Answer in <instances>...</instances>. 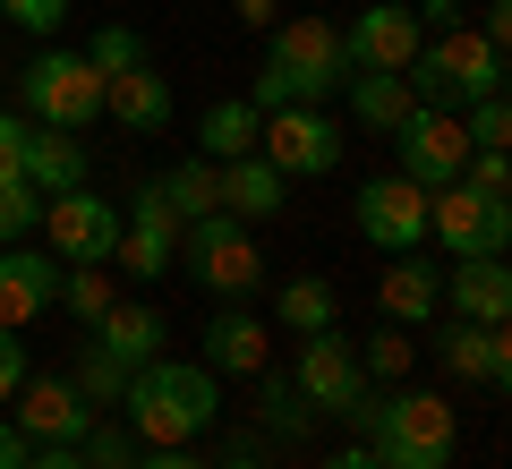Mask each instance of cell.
<instances>
[{
    "mask_svg": "<svg viewBox=\"0 0 512 469\" xmlns=\"http://www.w3.org/2000/svg\"><path fill=\"white\" fill-rule=\"evenodd\" d=\"M325 469H384V452H376V444H367V435H359V444H342V452H333Z\"/></svg>",
    "mask_w": 512,
    "mask_h": 469,
    "instance_id": "ee69618b",
    "label": "cell"
},
{
    "mask_svg": "<svg viewBox=\"0 0 512 469\" xmlns=\"http://www.w3.org/2000/svg\"><path fill=\"white\" fill-rule=\"evenodd\" d=\"M256 128H265V111H256L248 94H222L197 120V154L205 163H239V154H256Z\"/></svg>",
    "mask_w": 512,
    "mask_h": 469,
    "instance_id": "d4e9b609",
    "label": "cell"
},
{
    "mask_svg": "<svg viewBox=\"0 0 512 469\" xmlns=\"http://www.w3.org/2000/svg\"><path fill=\"white\" fill-rule=\"evenodd\" d=\"M350 120L367 128V137H393V128L419 111V94H410V77L402 69H350Z\"/></svg>",
    "mask_w": 512,
    "mask_h": 469,
    "instance_id": "ffe728a7",
    "label": "cell"
},
{
    "mask_svg": "<svg viewBox=\"0 0 512 469\" xmlns=\"http://www.w3.org/2000/svg\"><path fill=\"white\" fill-rule=\"evenodd\" d=\"M461 128H470V145H504V154H512V94L470 103V111H461Z\"/></svg>",
    "mask_w": 512,
    "mask_h": 469,
    "instance_id": "e575fe53",
    "label": "cell"
},
{
    "mask_svg": "<svg viewBox=\"0 0 512 469\" xmlns=\"http://www.w3.org/2000/svg\"><path fill=\"white\" fill-rule=\"evenodd\" d=\"M0 18H9V26H26V35H60L69 0H0Z\"/></svg>",
    "mask_w": 512,
    "mask_h": 469,
    "instance_id": "74e56055",
    "label": "cell"
},
{
    "mask_svg": "<svg viewBox=\"0 0 512 469\" xmlns=\"http://www.w3.org/2000/svg\"><path fill=\"white\" fill-rule=\"evenodd\" d=\"M470 188H487V197H512V154L504 145H470V171H461Z\"/></svg>",
    "mask_w": 512,
    "mask_h": 469,
    "instance_id": "8d00e7d4",
    "label": "cell"
},
{
    "mask_svg": "<svg viewBox=\"0 0 512 469\" xmlns=\"http://www.w3.org/2000/svg\"><path fill=\"white\" fill-rule=\"evenodd\" d=\"M282 205H291V180H282L265 154H239V163H222V214L265 222V214H282Z\"/></svg>",
    "mask_w": 512,
    "mask_h": 469,
    "instance_id": "7402d4cb",
    "label": "cell"
},
{
    "mask_svg": "<svg viewBox=\"0 0 512 469\" xmlns=\"http://www.w3.org/2000/svg\"><path fill=\"white\" fill-rule=\"evenodd\" d=\"M402 77H410V94H419V103L470 111V103H487V94H504V52H495L478 26H444V35L419 43V60H410Z\"/></svg>",
    "mask_w": 512,
    "mask_h": 469,
    "instance_id": "277c9868",
    "label": "cell"
},
{
    "mask_svg": "<svg viewBox=\"0 0 512 469\" xmlns=\"http://www.w3.org/2000/svg\"><path fill=\"white\" fill-rule=\"evenodd\" d=\"M137 452H146V444L128 435V418H120V427H86V435H77V461H86V469H137Z\"/></svg>",
    "mask_w": 512,
    "mask_h": 469,
    "instance_id": "d6a6232c",
    "label": "cell"
},
{
    "mask_svg": "<svg viewBox=\"0 0 512 469\" xmlns=\"http://www.w3.org/2000/svg\"><path fill=\"white\" fill-rule=\"evenodd\" d=\"M137 469H214V461H197L188 444H146V452H137Z\"/></svg>",
    "mask_w": 512,
    "mask_h": 469,
    "instance_id": "60d3db41",
    "label": "cell"
},
{
    "mask_svg": "<svg viewBox=\"0 0 512 469\" xmlns=\"http://www.w3.org/2000/svg\"><path fill=\"white\" fill-rule=\"evenodd\" d=\"M26 231H43V188L35 180H0V248H18Z\"/></svg>",
    "mask_w": 512,
    "mask_h": 469,
    "instance_id": "1f68e13d",
    "label": "cell"
},
{
    "mask_svg": "<svg viewBox=\"0 0 512 469\" xmlns=\"http://www.w3.org/2000/svg\"><path fill=\"white\" fill-rule=\"evenodd\" d=\"M427 188L419 180H402V171H384V180H359V205H350V222H359V239L367 248H384V256H410V248H427Z\"/></svg>",
    "mask_w": 512,
    "mask_h": 469,
    "instance_id": "9c48e42d",
    "label": "cell"
},
{
    "mask_svg": "<svg viewBox=\"0 0 512 469\" xmlns=\"http://www.w3.org/2000/svg\"><path fill=\"white\" fill-rule=\"evenodd\" d=\"M487 384L512 401V325H495V376H487Z\"/></svg>",
    "mask_w": 512,
    "mask_h": 469,
    "instance_id": "7bdbcfd3",
    "label": "cell"
},
{
    "mask_svg": "<svg viewBox=\"0 0 512 469\" xmlns=\"http://www.w3.org/2000/svg\"><path fill=\"white\" fill-rule=\"evenodd\" d=\"M18 111L35 128H69V137H86L94 120H103V69H94L86 52H35L18 69Z\"/></svg>",
    "mask_w": 512,
    "mask_h": 469,
    "instance_id": "5b68a950",
    "label": "cell"
},
{
    "mask_svg": "<svg viewBox=\"0 0 512 469\" xmlns=\"http://www.w3.org/2000/svg\"><path fill=\"white\" fill-rule=\"evenodd\" d=\"M478 35H487V43H495V52H504V60H512V0H487V26H478Z\"/></svg>",
    "mask_w": 512,
    "mask_h": 469,
    "instance_id": "b9f144b4",
    "label": "cell"
},
{
    "mask_svg": "<svg viewBox=\"0 0 512 469\" xmlns=\"http://www.w3.org/2000/svg\"><path fill=\"white\" fill-rule=\"evenodd\" d=\"M60 307H69L77 325H103L111 307H120V290H111L103 265H60Z\"/></svg>",
    "mask_w": 512,
    "mask_h": 469,
    "instance_id": "f546056e",
    "label": "cell"
},
{
    "mask_svg": "<svg viewBox=\"0 0 512 469\" xmlns=\"http://www.w3.org/2000/svg\"><path fill=\"white\" fill-rule=\"evenodd\" d=\"M43 239H52L60 265H111L120 256V205L94 197V188H60V197H43Z\"/></svg>",
    "mask_w": 512,
    "mask_h": 469,
    "instance_id": "30bf717a",
    "label": "cell"
},
{
    "mask_svg": "<svg viewBox=\"0 0 512 469\" xmlns=\"http://www.w3.org/2000/svg\"><path fill=\"white\" fill-rule=\"evenodd\" d=\"M120 418L137 444H197L222 418V384L205 359H146L120 393Z\"/></svg>",
    "mask_w": 512,
    "mask_h": 469,
    "instance_id": "6da1fadb",
    "label": "cell"
},
{
    "mask_svg": "<svg viewBox=\"0 0 512 469\" xmlns=\"http://www.w3.org/2000/svg\"><path fill=\"white\" fill-rule=\"evenodd\" d=\"M333 316H342V299H333V282H316V273H299V282H282L274 290V325L282 333H333Z\"/></svg>",
    "mask_w": 512,
    "mask_h": 469,
    "instance_id": "484cf974",
    "label": "cell"
},
{
    "mask_svg": "<svg viewBox=\"0 0 512 469\" xmlns=\"http://www.w3.org/2000/svg\"><path fill=\"white\" fill-rule=\"evenodd\" d=\"M180 265H188V282H205L214 299H248V290L265 282V256H256V239H248L239 214H197L180 231Z\"/></svg>",
    "mask_w": 512,
    "mask_h": 469,
    "instance_id": "8992f818",
    "label": "cell"
},
{
    "mask_svg": "<svg viewBox=\"0 0 512 469\" xmlns=\"http://www.w3.org/2000/svg\"><path fill=\"white\" fill-rule=\"evenodd\" d=\"M393 145H402V180H419L427 197H436V188H453L461 171H470V128H461V111L419 103L402 128H393Z\"/></svg>",
    "mask_w": 512,
    "mask_h": 469,
    "instance_id": "8fae6325",
    "label": "cell"
},
{
    "mask_svg": "<svg viewBox=\"0 0 512 469\" xmlns=\"http://www.w3.org/2000/svg\"><path fill=\"white\" fill-rule=\"evenodd\" d=\"M214 469H265V452H222Z\"/></svg>",
    "mask_w": 512,
    "mask_h": 469,
    "instance_id": "681fc988",
    "label": "cell"
},
{
    "mask_svg": "<svg viewBox=\"0 0 512 469\" xmlns=\"http://www.w3.org/2000/svg\"><path fill=\"white\" fill-rule=\"evenodd\" d=\"M376 307H384V325H436V316H444V273L427 265L419 248L393 256L384 282H376Z\"/></svg>",
    "mask_w": 512,
    "mask_h": 469,
    "instance_id": "ac0fdd59",
    "label": "cell"
},
{
    "mask_svg": "<svg viewBox=\"0 0 512 469\" xmlns=\"http://www.w3.org/2000/svg\"><path fill=\"white\" fill-rule=\"evenodd\" d=\"M427 239H436L444 256H504L512 248V197H487V188L453 180L436 188V205H427Z\"/></svg>",
    "mask_w": 512,
    "mask_h": 469,
    "instance_id": "ba28073f",
    "label": "cell"
},
{
    "mask_svg": "<svg viewBox=\"0 0 512 469\" xmlns=\"http://www.w3.org/2000/svg\"><path fill=\"white\" fill-rule=\"evenodd\" d=\"M291 384H299V401H308L316 418H350V401L367 393V367H359V350H350L342 333H308Z\"/></svg>",
    "mask_w": 512,
    "mask_h": 469,
    "instance_id": "4fadbf2b",
    "label": "cell"
},
{
    "mask_svg": "<svg viewBox=\"0 0 512 469\" xmlns=\"http://www.w3.org/2000/svg\"><path fill=\"white\" fill-rule=\"evenodd\" d=\"M342 86H350L342 26H333V18H291V26H274V43H265V69H256L248 103H256V111H282V103H333Z\"/></svg>",
    "mask_w": 512,
    "mask_h": 469,
    "instance_id": "3957f363",
    "label": "cell"
},
{
    "mask_svg": "<svg viewBox=\"0 0 512 469\" xmlns=\"http://www.w3.org/2000/svg\"><path fill=\"white\" fill-rule=\"evenodd\" d=\"M205 367L214 376H256L265 367V325H256L248 307H214L205 316Z\"/></svg>",
    "mask_w": 512,
    "mask_h": 469,
    "instance_id": "603a6c76",
    "label": "cell"
},
{
    "mask_svg": "<svg viewBox=\"0 0 512 469\" xmlns=\"http://www.w3.org/2000/svg\"><path fill=\"white\" fill-rule=\"evenodd\" d=\"M419 43H427V26H419L410 0H367L359 18L342 26V60L350 69H410Z\"/></svg>",
    "mask_w": 512,
    "mask_h": 469,
    "instance_id": "7c38bea8",
    "label": "cell"
},
{
    "mask_svg": "<svg viewBox=\"0 0 512 469\" xmlns=\"http://www.w3.org/2000/svg\"><path fill=\"white\" fill-rule=\"evenodd\" d=\"M26 180H35L43 197L86 188V137H69V128H26Z\"/></svg>",
    "mask_w": 512,
    "mask_h": 469,
    "instance_id": "cb8c5ba5",
    "label": "cell"
},
{
    "mask_svg": "<svg viewBox=\"0 0 512 469\" xmlns=\"http://www.w3.org/2000/svg\"><path fill=\"white\" fill-rule=\"evenodd\" d=\"M103 111H111L120 128H137V137H154V128L171 120V86H163V69H154V60H137V69L103 77Z\"/></svg>",
    "mask_w": 512,
    "mask_h": 469,
    "instance_id": "44dd1931",
    "label": "cell"
},
{
    "mask_svg": "<svg viewBox=\"0 0 512 469\" xmlns=\"http://www.w3.org/2000/svg\"><path fill=\"white\" fill-rule=\"evenodd\" d=\"M180 231H188V222L171 214L163 188L146 180L137 197H128V214H120V256H111V265H120V273H146V282H163V273L180 265Z\"/></svg>",
    "mask_w": 512,
    "mask_h": 469,
    "instance_id": "5bb4252c",
    "label": "cell"
},
{
    "mask_svg": "<svg viewBox=\"0 0 512 469\" xmlns=\"http://www.w3.org/2000/svg\"><path fill=\"white\" fill-rule=\"evenodd\" d=\"M26 469H86V461H77V444H35Z\"/></svg>",
    "mask_w": 512,
    "mask_h": 469,
    "instance_id": "f6af8a7d",
    "label": "cell"
},
{
    "mask_svg": "<svg viewBox=\"0 0 512 469\" xmlns=\"http://www.w3.org/2000/svg\"><path fill=\"white\" fill-rule=\"evenodd\" d=\"M35 376V367H26V342L9 325H0V410H9V401H18V384Z\"/></svg>",
    "mask_w": 512,
    "mask_h": 469,
    "instance_id": "ab89813d",
    "label": "cell"
},
{
    "mask_svg": "<svg viewBox=\"0 0 512 469\" xmlns=\"http://www.w3.org/2000/svg\"><path fill=\"white\" fill-rule=\"evenodd\" d=\"M256 154H265L282 180H325V171H342V120H333L325 103H282L256 128Z\"/></svg>",
    "mask_w": 512,
    "mask_h": 469,
    "instance_id": "52a82bcc",
    "label": "cell"
},
{
    "mask_svg": "<svg viewBox=\"0 0 512 469\" xmlns=\"http://www.w3.org/2000/svg\"><path fill=\"white\" fill-rule=\"evenodd\" d=\"M154 188H163V205H171L180 222H197V214H222V163H205V154H197V163H180V171H163Z\"/></svg>",
    "mask_w": 512,
    "mask_h": 469,
    "instance_id": "83f0119b",
    "label": "cell"
},
{
    "mask_svg": "<svg viewBox=\"0 0 512 469\" xmlns=\"http://www.w3.org/2000/svg\"><path fill=\"white\" fill-rule=\"evenodd\" d=\"M43 307H60V256L52 248H0V325L26 333L43 316Z\"/></svg>",
    "mask_w": 512,
    "mask_h": 469,
    "instance_id": "9a60e30c",
    "label": "cell"
},
{
    "mask_svg": "<svg viewBox=\"0 0 512 469\" xmlns=\"http://www.w3.org/2000/svg\"><path fill=\"white\" fill-rule=\"evenodd\" d=\"M419 26H427V35H444V26H461V0H419Z\"/></svg>",
    "mask_w": 512,
    "mask_h": 469,
    "instance_id": "7dc6e473",
    "label": "cell"
},
{
    "mask_svg": "<svg viewBox=\"0 0 512 469\" xmlns=\"http://www.w3.org/2000/svg\"><path fill=\"white\" fill-rule=\"evenodd\" d=\"M94 418H86V393L69 376H26L18 384V435L26 444H77Z\"/></svg>",
    "mask_w": 512,
    "mask_h": 469,
    "instance_id": "2e32d148",
    "label": "cell"
},
{
    "mask_svg": "<svg viewBox=\"0 0 512 469\" xmlns=\"http://www.w3.org/2000/svg\"><path fill=\"white\" fill-rule=\"evenodd\" d=\"M26 452H35V444H26V435L0 418V469H26Z\"/></svg>",
    "mask_w": 512,
    "mask_h": 469,
    "instance_id": "c3c4849f",
    "label": "cell"
},
{
    "mask_svg": "<svg viewBox=\"0 0 512 469\" xmlns=\"http://www.w3.org/2000/svg\"><path fill=\"white\" fill-rule=\"evenodd\" d=\"M86 342H94V350H111L120 367H146V359H163L171 325H163V307H146V299H120V307L103 316V325H86Z\"/></svg>",
    "mask_w": 512,
    "mask_h": 469,
    "instance_id": "d6986e66",
    "label": "cell"
},
{
    "mask_svg": "<svg viewBox=\"0 0 512 469\" xmlns=\"http://www.w3.org/2000/svg\"><path fill=\"white\" fill-rule=\"evenodd\" d=\"M256 410H265V435H282V444H299V435L316 427V410L299 401V384L274 376V367H256Z\"/></svg>",
    "mask_w": 512,
    "mask_h": 469,
    "instance_id": "f1b7e54d",
    "label": "cell"
},
{
    "mask_svg": "<svg viewBox=\"0 0 512 469\" xmlns=\"http://www.w3.org/2000/svg\"><path fill=\"white\" fill-rule=\"evenodd\" d=\"M86 60L103 77H120V69H137V60H146V43H137V26H103V35L86 43Z\"/></svg>",
    "mask_w": 512,
    "mask_h": 469,
    "instance_id": "d590c367",
    "label": "cell"
},
{
    "mask_svg": "<svg viewBox=\"0 0 512 469\" xmlns=\"http://www.w3.org/2000/svg\"><path fill=\"white\" fill-rule=\"evenodd\" d=\"M427 342H436V359L453 367L461 384H487V376H495V325H470V316H453V325H436Z\"/></svg>",
    "mask_w": 512,
    "mask_h": 469,
    "instance_id": "4316f807",
    "label": "cell"
},
{
    "mask_svg": "<svg viewBox=\"0 0 512 469\" xmlns=\"http://www.w3.org/2000/svg\"><path fill=\"white\" fill-rule=\"evenodd\" d=\"M444 307L470 316V325H512V265L504 256H461L444 273Z\"/></svg>",
    "mask_w": 512,
    "mask_h": 469,
    "instance_id": "e0dca14e",
    "label": "cell"
},
{
    "mask_svg": "<svg viewBox=\"0 0 512 469\" xmlns=\"http://www.w3.org/2000/svg\"><path fill=\"white\" fill-rule=\"evenodd\" d=\"M128 376H137V367H120V359H111V350H94L86 342V359H77V393H86L94 401V410H120V393H128Z\"/></svg>",
    "mask_w": 512,
    "mask_h": 469,
    "instance_id": "4dcf8cb0",
    "label": "cell"
},
{
    "mask_svg": "<svg viewBox=\"0 0 512 469\" xmlns=\"http://www.w3.org/2000/svg\"><path fill=\"white\" fill-rule=\"evenodd\" d=\"M504 94H512V60H504Z\"/></svg>",
    "mask_w": 512,
    "mask_h": 469,
    "instance_id": "f907efd6",
    "label": "cell"
},
{
    "mask_svg": "<svg viewBox=\"0 0 512 469\" xmlns=\"http://www.w3.org/2000/svg\"><path fill=\"white\" fill-rule=\"evenodd\" d=\"M359 367H367L376 384H402V376H410V333H402V325L367 333V359H359Z\"/></svg>",
    "mask_w": 512,
    "mask_h": 469,
    "instance_id": "836d02e7",
    "label": "cell"
},
{
    "mask_svg": "<svg viewBox=\"0 0 512 469\" xmlns=\"http://www.w3.org/2000/svg\"><path fill=\"white\" fill-rule=\"evenodd\" d=\"M350 427L384 452V469H453V444H461L453 401L419 393V384H402V393H376V384H367V393L350 401Z\"/></svg>",
    "mask_w": 512,
    "mask_h": 469,
    "instance_id": "7a4b0ae2",
    "label": "cell"
},
{
    "mask_svg": "<svg viewBox=\"0 0 512 469\" xmlns=\"http://www.w3.org/2000/svg\"><path fill=\"white\" fill-rule=\"evenodd\" d=\"M26 111H0V180H26Z\"/></svg>",
    "mask_w": 512,
    "mask_h": 469,
    "instance_id": "f35d334b",
    "label": "cell"
},
{
    "mask_svg": "<svg viewBox=\"0 0 512 469\" xmlns=\"http://www.w3.org/2000/svg\"><path fill=\"white\" fill-rule=\"evenodd\" d=\"M231 9H239V26H265V35L282 26V0H231Z\"/></svg>",
    "mask_w": 512,
    "mask_h": 469,
    "instance_id": "bcb514c9",
    "label": "cell"
}]
</instances>
